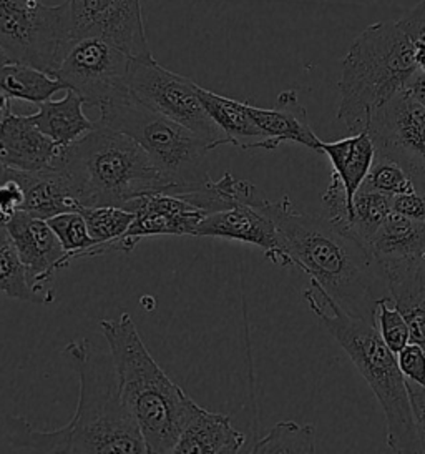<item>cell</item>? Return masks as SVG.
Listing matches in <instances>:
<instances>
[{"mask_svg": "<svg viewBox=\"0 0 425 454\" xmlns=\"http://www.w3.org/2000/svg\"><path fill=\"white\" fill-rule=\"evenodd\" d=\"M24 207V190L17 178L11 176L0 185V210L2 214L12 218L13 215L22 212Z\"/></svg>", "mask_w": 425, "mask_h": 454, "instance_id": "obj_35", "label": "cell"}, {"mask_svg": "<svg viewBox=\"0 0 425 454\" xmlns=\"http://www.w3.org/2000/svg\"><path fill=\"white\" fill-rule=\"evenodd\" d=\"M384 271L390 298L409 323L412 341L425 349V258Z\"/></svg>", "mask_w": 425, "mask_h": 454, "instance_id": "obj_22", "label": "cell"}, {"mask_svg": "<svg viewBox=\"0 0 425 454\" xmlns=\"http://www.w3.org/2000/svg\"><path fill=\"white\" fill-rule=\"evenodd\" d=\"M266 200L263 199L256 205L241 203L235 208L205 216L197 230V237L251 243L265 252L267 260L284 267L278 228L263 208Z\"/></svg>", "mask_w": 425, "mask_h": 454, "instance_id": "obj_15", "label": "cell"}, {"mask_svg": "<svg viewBox=\"0 0 425 454\" xmlns=\"http://www.w3.org/2000/svg\"><path fill=\"white\" fill-rule=\"evenodd\" d=\"M47 223L50 225L57 239L62 243L64 250L66 252V263L70 262L85 258V254L89 248H92V237L89 233L87 222L83 215L77 212H66V214L57 215L53 218H49Z\"/></svg>", "mask_w": 425, "mask_h": 454, "instance_id": "obj_30", "label": "cell"}, {"mask_svg": "<svg viewBox=\"0 0 425 454\" xmlns=\"http://www.w3.org/2000/svg\"><path fill=\"white\" fill-rule=\"evenodd\" d=\"M244 441L246 436L233 427L228 414L212 413L198 404L173 453H238Z\"/></svg>", "mask_w": 425, "mask_h": 454, "instance_id": "obj_20", "label": "cell"}, {"mask_svg": "<svg viewBox=\"0 0 425 454\" xmlns=\"http://www.w3.org/2000/svg\"><path fill=\"white\" fill-rule=\"evenodd\" d=\"M11 218L7 216V215L2 214V210H0V228L5 227L7 225V222H9Z\"/></svg>", "mask_w": 425, "mask_h": 454, "instance_id": "obj_44", "label": "cell"}, {"mask_svg": "<svg viewBox=\"0 0 425 454\" xmlns=\"http://www.w3.org/2000/svg\"><path fill=\"white\" fill-rule=\"evenodd\" d=\"M406 92L425 107V72L417 70L406 87Z\"/></svg>", "mask_w": 425, "mask_h": 454, "instance_id": "obj_39", "label": "cell"}, {"mask_svg": "<svg viewBox=\"0 0 425 454\" xmlns=\"http://www.w3.org/2000/svg\"><path fill=\"white\" fill-rule=\"evenodd\" d=\"M415 190H417V192H419V193H421V195L425 199V178L421 182V184H419V185H417V187H415Z\"/></svg>", "mask_w": 425, "mask_h": 454, "instance_id": "obj_45", "label": "cell"}, {"mask_svg": "<svg viewBox=\"0 0 425 454\" xmlns=\"http://www.w3.org/2000/svg\"><path fill=\"white\" fill-rule=\"evenodd\" d=\"M12 176V170H9L4 163H2V160H0V185L5 182V180H9Z\"/></svg>", "mask_w": 425, "mask_h": 454, "instance_id": "obj_41", "label": "cell"}, {"mask_svg": "<svg viewBox=\"0 0 425 454\" xmlns=\"http://www.w3.org/2000/svg\"><path fill=\"white\" fill-rule=\"evenodd\" d=\"M400 27L407 32V35L413 39L425 37V0H421L412 11L398 20Z\"/></svg>", "mask_w": 425, "mask_h": 454, "instance_id": "obj_37", "label": "cell"}, {"mask_svg": "<svg viewBox=\"0 0 425 454\" xmlns=\"http://www.w3.org/2000/svg\"><path fill=\"white\" fill-rule=\"evenodd\" d=\"M73 41L70 0H0V49L11 62L53 75Z\"/></svg>", "mask_w": 425, "mask_h": 454, "instance_id": "obj_8", "label": "cell"}, {"mask_svg": "<svg viewBox=\"0 0 425 454\" xmlns=\"http://www.w3.org/2000/svg\"><path fill=\"white\" fill-rule=\"evenodd\" d=\"M400 372L406 380L425 387V349L411 341L398 353Z\"/></svg>", "mask_w": 425, "mask_h": 454, "instance_id": "obj_34", "label": "cell"}, {"mask_svg": "<svg viewBox=\"0 0 425 454\" xmlns=\"http://www.w3.org/2000/svg\"><path fill=\"white\" fill-rule=\"evenodd\" d=\"M62 147L43 134L30 115L4 110L0 121V160L13 172H39L52 167Z\"/></svg>", "mask_w": 425, "mask_h": 454, "instance_id": "obj_16", "label": "cell"}, {"mask_svg": "<svg viewBox=\"0 0 425 454\" xmlns=\"http://www.w3.org/2000/svg\"><path fill=\"white\" fill-rule=\"evenodd\" d=\"M130 60L132 57L108 42L81 37L70 42L53 77L64 82L66 90L79 94L87 106L100 107L127 90Z\"/></svg>", "mask_w": 425, "mask_h": 454, "instance_id": "obj_10", "label": "cell"}, {"mask_svg": "<svg viewBox=\"0 0 425 454\" xmlns=\"http://www.w3.org/2000/svg\"><path fill=\"white\" fill-rule=\"evenodd\" d=\"M322 207L326 210V216L331 220L334 225L347 230L351 223V212L347 205V197H345V188L343 180L339 175L331 174V182L328 185V190L322 195Z\"/></svg>", "mask_w": 425, "mask_h": 454, "instance_id": "obj_33", "label": "cell"}, {"mask_svg": "<svg viewBox=\"0 0 425 454\" xmlns=\"http://www.w3.org/2000/svg\"><path fill=\"white\" fill-rule=\"evenodd\" d=\"M0 294L37 305L55 301L52 290H37L27 277V270L7 228H0Z\"/></svg>", "mask_w": 425, "mask_h": 454, "instance_id": "obj_26", "label": "cell"}, {"mask_svg": "<svg viewBox=\"0 0 425 454\" xmlns=\"http://www.w3.org/2000/svg\"><path fill=\"white\" fill-rule=\"evenodd\" d=\"M73 39L108 42L132 59L151 55L142 0H70Z\"/></svg>", "mask_w": 425, "mask_h": 454, "instance_id": "obj_12", "label": "cell"}, {"mask_svg": "<svg viewBox=\"0 0 425 454\" xmlns=\"http://www.w3.org/2000/svg\"><path fill=\"white\" fill-rule=\"evenodd\" d=\"M125 210L135 214L127 233L112 245V250L130 254L136 243L148 237L158 235H193L197 237L198 225L206 216L193 203L180 195L157 192L142 195L128 201Z\"/></svg>", "mask_w": 425, "mask_h": 454, "instance_id": "obj_13", "label": "cell"}, {"mask_svg": "<svg viewBox=\"0 0 425 454\" xmlns=\"http://www.w3.org/2000/svg\"><path fill=\"white\" fill-rule=\"evenodd\" d=\"M85 100L73 90H66L62 100H47L40 104L39 110L30 115L32 121L58 147L66 148L80 137L95 129L97 121L83 114Z\"/></svg>", "mask_w": 425, "mask_h": 454, "instance_id": "obj_24", "label": "cell"}, {"mask_svg": "<svg viewBox=\"0 0 425 454\" xmlns=\"http://www.w3.org/2000/svg\"><path fill=\"white\" fill-rule=\"evenodd\" d=\"M7 231L27 270L28 281L37 290H47L45 283L53 275L68 267L66 252L47 220L26 212L13 215L7 222Z\"/></svg>", "mask_w": 425, "mask_h": 454, "instance_id": "obj_14", "label": "cell"}, {"mask_svg": "<svg viewBox=\"0 0 425 454\" xmlns=\"http://www.w3.org/2000/svg\"><path fill=\"white\" fill-rule=\"evenodd\" d=\"M248 110L254 123L276 147L284 142H294L321 152L322 140H319L311 129L307 110L294 90L281 92L273 108L254 107L248 104Z\"/></svg>", "mask_w": 425, "mask_h": 454, "instance_id": "obj_17", "label": "cell"}, {"mask_svg": "<svg viewBox=\"0 0 425 454\" xmlns=\"http://www.w3.org/2000/svg\"><path fill=\"white\" fill-rule=\"evenodd\" d=\"M13 178L24 190L22 212L35 218L49 220L57 215L80 210L66 174L53 163L52 167L39 172H13Z\"/></svg>", "mask_w": 425, "mask_h": 454, "instance_id": "obj_19", "label": "cell"}, {"mask_svg": "<svg viewBox=\"0 0 425 454\" xmlns=\"http://www.w3.org/2000/svg\"><path fill=\"white\" fill-rule=\"evenodd\" d=\"M375 155L398 163L417 187L425 178V107L406 90L377 108L367 121Z\"/></svg>", "mask_w": 425, "mask_h": 454, "instance_id": "obj_11", "label": "cell"}, {"mask_svg": "<svg viewBox=\"0 0 425 454\" xmlns=\"http://www.w3.org/2000/svg\"><path fill=\"white\" fill-rule=\"evenodd\" d=\"M367 247L384 270L425 258V220L390 212Z\"/></svg>", "mask_w": 425, "mask_h": 454, "instance_id": "obj_18", "label": "cell"}, {"mask_svg": "<svg viewBox=\"0 0 425 454\" xmlns=\"http://www.w3.org/2000/svg\"><path fill=\"white\" fill-rule=\"evenodd\" d=\"M360 188L379 192L389 197L415 192L411 175L407 174L396 161L379 157V155H375L371 170L366 176V180L362 182Z\"/></svg>", "mask_w": 425, "mask_h": 454, "instance_id": "obj_31", "label": "cell"}, {"mask_svg": "<svg viewBox=\"0 0 425 454\" xmlns=\"http://www.w3.org/2000/svg\"><path fill=\"white\" fill-rule=\"evenodd\" d=\"M417 66L413 45L398 22H377L349 47L339 81L337 119L352 132L366 130L372 114L406 90Z\"/></svg>", "mask_w": 425, "mask_h": 454, "instance_id": "obj_6", "label": "cell"}, {"mask_svg": "<svg viewBox=\"0 0 425 454\" xmlns=\"http://www.w3.org/2000/svg\"><path fill=\"white\" fill-rule=\"evenodd\" d=\"M252 453H316V427L296 421H281L265 438L258 441Z\"/></svg>", "mask_w": 425, "mask_h": 454, "instance_id": "obj_28", "label": "cell"}, {"mask_svg": "<svg viewBox=\"0 0 425 454\" xmlns=\"http://www.w3.org/2000/svg\"><path fill=\"white\" fill-rule=\"evenodd\" d=\"M55 163L81 207H125L142 195L168 192L170 180L128 135L97 121L95 129L62 148Z\"/></svg>", "mask_w": 425, "mask_h": 454, "instance_id": "obj_5", "label": "cell"}, {"mask_svg": "<svg viewBox=\"0 0 425 454\" xmlns=\"http://www.w3.org/2000/svg\"><path fill=\"white\" fill-rule=\"evenodd\" d=\"M263 208L278 228L284 268H301L347 315L375 325L377 305L390 294L369 247L328 216L298 212L290 197L266 200Z\"/></svg>", "mask_w": 425, "mask_h": 454, "instance_id": "obj_2", "label": "cell"}, {"mask_svg": "<svg viewBox=\"0 0 425 454\" xmlns=\"http://www.w3.org/2000/svg\"><path fill=\"white\" fill-rule=\"evenodd\" d=\"M9 104H11V98H7V95L0 90V112H4L5 108L9 107Z\"/></svg>", "mask_w": 425, "mask_h": 454, "instance_id": "obj_42", "label": "cell"}, {"mask_svg": "<svg viewBox=\"0 0 425 454\" xmlns=\"http://www.w3.org/2000/svg\"><path fill=\"white\" fill-rule=\"evenodd\" d=\"M321 152L328 155L334 174L339 175V178L344 184L347 205L352 216L354 195L358 193L362 182L371 170L372 163L375 160V147L371 135L362 130L337 142H321Z\"/></svg>", "mask_w": 425, "mask_h": 454, "instance_id": "obj_23", "label": "cell"}, {"mask_svg": "<svg viewBox=\"0 0 425 454\" xmlns=\"http://www.w3.org/2000/svg\"><path fill=\"white\" fill-rule=\"evenodd\" d=\"M98 123L128 135L143 148L150 160L165 175L172 188L182 193L212 180L208 155L212 148L206 140L153 108L138 102L128 90L100 106Z\"/></svg>", "mask_w": 425, "mask_h": 454, "instance_id": "obj_7", "label": "cell"}, {"mask_svg": "<svg viewBox=\"0 0 425 454\" xmlns=\"http://www.w3.org/2000/svg\"><path fill=\"white\" fill-rule=\"evenodd\" d=\"M100 328L117 372L120 396L142 431L148 453H173L198 408L146 349L130 313L102 320Z\"/></svg>", "mask_w": 425, "mask_h": 454, "instance_id": "obj_3", "label": "cell"}, {"mask_svg": "<svg viewBox=\"0 0 425 454\" xmlns=\"http://www.w3.org/2000/svg\"><path fill=\"white\" fill-rule=\"evenodd\" d=\"M198 95L203 107L206 108L212 121L225 135L226 145H233L241 150L278 148L254 123L246 102L214 94L201 85H198Z\"/></svg>", "mask_w": 425, "mask_h": 454, "instance_id": "obj_21", "label": "cell"}, {"mask_svg": "<svg viewBox=\"0 0 425 454\" xmlns=\"http://www.w3.org/2000/svg\"><path fill=\"white\" fill-rule=\"evenodd\" d=\"M64 356L79 374L73 418L60 429L40 431L26 418L9 416L0 427V453H148L142 431L120 396L112 355L79 340L66 345Z\"/></svg>", "mask_w": 425, "mask_h": 454, "instance_id": "obj_1", "label": "cell"}, {"mask_svg": "<svg viewBox=\"0 0 425 454\" xmlns=\"http://www.w3.org/2000/svg\"><path fill=\"white\" fill-rule=\"evenodd\" d=\"M89 233L92 237V248L87 250L85 258H93L112 252V245L120 240L132 225L135 214L123 207H81Z\"/></svg>", "mask_w": 425, "mask_h": 454, "instance_id": "obj_27", "label": "cell"}, {"mask_svg": "<svg viewBox=\"0 0 425 454\" xmlns=\"http://www.w3.org/2000/svg\"><path fill=\"white\" fill-rule=\"evenodd\" d=\"M412 45H413V60H415L417 70L425 72V37L413 39Z\"/></svg>", "mask_w": 425, "mask_h": 454, "instance_id": "obj_40", "label": "cell"}, {"mask_svg": "<svg viewBox=\"0 0 425 454\" xmlns=\"http://www.w3.org/2000/svg\"><path fill=\"white\" fill-rule=\"evenodd\" d=\"M303 296L381 403L387 448L394 453H425L412 414L407 380L398 368V355L385 345L377 326L347 315L316 281L311 280Z\"/></svg>", "mask_w": 425, "mask_h": 454, "instance_id": "obj_4", "label": "cell"}, {"mask_svg": "<svg viewBox=\"0 0 425 454\" xmlns=\"http://www.w3.org/2000/svg\"><path fill=\"white\" fill-rule=\"evenodd\" d=\"M127 90L146 107L195 132L212 150L226 145L225 135L199 100L198 83L159 66L153 54L130 60Z\"/></svg>", "mask_w": 425, "mask_h": 454, "instance_id": "obj_9", "label": "cell"}, {"mask_svg": "<svg viewBox=\"0 0 425 454\" xmlns=\"http://www.w3.org/2000/svg\"><path fill=\"white\" fill-rule=\"evenodd\" d=\"M375 325H377V330L382 336L385 345L396 355L412 341L409 323L396 308L390 296H385L379 301Z\"/></svg>", "mask_w": 425, "mask_h": 454, "instance_id": "obj_32", "label": "cell"}, {"mask_svg": "<svg viewBox=\"0 0 425 454\" xmlns=\"http://www.w3.org/2000/svg\"><path fill=\"white\" fill-rule=\"evenodd\" d=\"M407 389H409V398H411L412 414H413V419H415L419 434L424 442L425 450V387H421V385L407 380Z\"/></svg>", "mask_w": 425, "mask_h": 454, "instance_id": "obj_38", "label": "cell"}, {"mask_svg": "<svg viewBox=\"0 0 425 454\" xmlns=\"http://www.w3.org/2000/svg\"><path fill=\"white\" fill-rule=\"evenodd\" d=\"M392 212L409 216L413 220H425V199L415 190L409 193H400L390 199Z\"/></svg>", "mask_w": 425, "mask_h": 454, "instance_id": "obj_36", "label": "cell"}, {"mask_svg": "<svg viewBox=\"0 0 425 454\" xmlns=\"http://www.w3.org/2000/svg\"><path fill=\"white\" fill-rule=\"evenodd\" d=\"M390 199L392 197L384 193L359 188L358 193L354 195L352 216L347 231L367 245L377 228L382 225L387 215L392 212Z\"/></svg>", "mask_w": 425, "mask_h": 454, "instance_id": "obj_29", "label": "cell"}, {"mask_svg": "<svg viewBox=\"0 0 425 454\" xmlns=\"http://www.w3.org/2000/svg\"><path fill=\"white\" fill-rule=\"evenodd\" d=\"M7 62H11V60H9V57H7L5 52L0 49V67H2V66H5Z\"/></svg>", "mask_w": 425, "mask_h": 454, "instance_id": "obj_43", "label": "cell"}, {"mask_svg": "<svg viewBox=\"0 0 425 454\" xmlns=\"http://www.w3.org/2000/svg\"><path fill=\"white\" fill-rule=\"evenodd\" d=\"M0 90L11 100L15 98L40 106L50 100L57 92L66 90V85L39 68L7 62L0 67Z\"/></svg>", "mask_w": 425, "mask_h": 454, "instance_id": "obj_25", "label": "cell"}]
</instances>
